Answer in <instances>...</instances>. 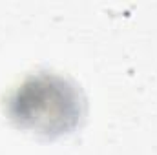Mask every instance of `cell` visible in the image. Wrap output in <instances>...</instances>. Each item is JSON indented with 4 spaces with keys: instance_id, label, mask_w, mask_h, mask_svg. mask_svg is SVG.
<instances>
[{
    "instance_id": "1",
    "label": "cell",
    "mask_w": 157,
    "mask_h": 155,
    "mask_svg": "<svg viewBox=\"0 0 157 155\" xmlns=\"http://www.w3.org/2000/svg\"><path fill=\"white\" fill-rule=\"evenodd\" d=\"M84 97L70 78L40 71L26 77L7 97L9 120L44 139L71 133L84 117Z\"/></svg>"
}]
</instances>
